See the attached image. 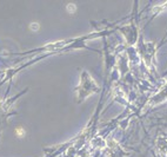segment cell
<instances>
[{
    "mask_svg": "<svg viewBox=\"0 0 167 157\" xmlns=\"http://www.w3.org/2000/svg\"><path fill=\"white\" fill-rule=\"evenodd\" d=\"M15 133H17V136H18V137L22 138V137H25V135H26V131H25L22 128H18V129L15 130Z\"/></svg>",
    "mask_w": 167,
    "mask_h": 157,
    "instance_id": "obj_1",
    "label": "cell"
},
{
    "mask_svg": "<svg viewBox=\"0 0 167 157\" xmlns=\"http://www.w3.org/2000/svg\"><path fill=\"white\" fill-rule=\"evenodd\" d=\"M76 11V6L74 4H68L67 5V12L68 13H74Z\"/></svg>",
    "mask_w": 167,
    "mask_h": 157,
    "instance_id": "obj_2",
    "label": "cell"
},
{
    "mask_svg": "<svg viewBox=\"0 0 167 157\" xmlns=\"http://www.w3.org/2000/svg\"><path fill=\"white\" fill-rule=\"evenodd\" d=\"M31 30H32V31H39V28H40V26H39V24H38V23H32V24H31Z\"/></svg>",
    "mask_w": 167,
    "mask_h": 157,
    "instance_id": "obj_3",
    "label": "cell"
}]
</instances>
